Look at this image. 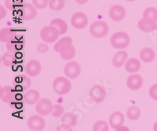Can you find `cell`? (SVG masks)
<instances>
[{
  "label": "cell",
  "instance_id": "19",
  "mask_svg": "<svg viewBox=\"0 0 157 131\" xmlns=\"http://www.w3.org/2000/svg\"><path fill=\"white\" fill-rule=\"evenodd\" d=\"M140 58L145 63H151L155 60V52L153 49L150 47H145L141 51L139 54Z\"/></svg>",
  "mask_w": 157,
  "mask_h": 131
},
{
  "label": "cell",
  "instance_id": "7",
  "mask_svg": "<svg viewBox=\"0 0 157 131\" xmlns=\"http://www.w3.org/2000/svg\"><path fill=\"white\" fill-rule=\"evenodd\" d=\"M88 18L86 15L82 12H76L71 18V25L76 29H83L87 26Z\"/></svg>",
  "mask_w": 157,
  "mask_h": 131
},
{
  "label": "cell",
  "instance_id": "14",
  "mask_svg": "<svg viewBox=\"0 0 157 131\" xmlns=\"http://www.w3.org/2000/svg\"><path fill=\"white\" fill-rule=\"evenodd\" d=\"M15 96H16V92L14 89L10 86H6L3 87H1L0 90V97L3 102L10 103L14 101Z\"/></svg>",
  "mask_w": 157,
  "mask_h": 131
},
{
  "label": "cell",
  "instance_id": "3",
  "mask_svg": "<svg viewBox=\"0 0 157 131\" xmlns=\"http://www.w3.org/2000/svg\"><path fill=\"white\" fill-rule=\"evenodd\" d=\"M109 28L108 24L104 21H97L90 26V33L95 38H104L109 33Z\"/></svg>",
  "mask_w": 157,
  "mask_h": 131
},
{
  "label": "cell",
  "instance_id": "4",
  "mask_svg": "<svg viewBox=\"0 0 157 131\" xmlns=\"http://www.w3.org/2000/svg\"><path fill=\"white\" fill-rule=\"evenodd\" d=\"M59 30L53 25L46 26L40 32V37L43 42L47 43H53L57 41L60 36Z\"/></svg>",
  "mask_w": 157,
  "mask_h": 131
},
{
  "label": "cell",
  "instance_id": "24",
  "mask_svg": "<svg viewBox=\"0 0 157 131\" xmlns=\"http://www.w3.org/2000/svg\"><path fill=\"white\" fill-rule=\"evenodd\" d=\"M22 47H23V43L22 41H20L19 39H16L13 40V41L9 42L6 44V50L7 52L12 53V54H16V53L19 52L20 51H21Z\"/></svg>",
  "mask_w": 157,
  "mask_h": 131
},
{
  "label": "cell",
  "instance_id": "42",
  "mask_svg": "<svg viewBox=\"0 0 157 131\" xmlns=\"http://www.w3.org/2000/svg\"><path fill=\"white\" fill-rule=\"evenodd\" d=\"M126 1H128V2H133V1H135V0H126Z\"/></svg>",
  "mask_w": 157,
  "mask_h": 131
},
{
  "label": "cell",
  "instance_id": "1",
  "mask_svg": "<svg viewBox=\"0 0 157 131\" xmlns=\"http://www.w3.org/2000/svg\"><path fill=\"white\" fill-rule=\"evenodd\" d=\"M111 45L114 48L123 50L127 48L130 43V38L127 33L124 32H118L112 36L110 39Z\"/></svg>",
  "mask_w": 157,
  "mask_h": 131
},
{
  "label": "cell",
  "instance_id": "23",
  "mask_svg": "<svg viewBox=\"0 0 157 131\" xmlns=\"http://www.w3.org/2000/svg\"><path fill=\"white\" fill-rule=\"evenodd\" d=\"M50 25H53L57 28L61 35H64V33H66L68 28L66 22L61 18H55L54 20H52L50 21Z\"/></svg>",
  "mask_w": 157,
  "mask_h": 131
},
{
  "label": "cell",
  "instance_id": "27",
  "mask_svg": "<svg viewBox=\"0 0 157 131\" xmlns=\"http://www.w3.org/2000/svg\"><path fill=\"white\" fill-rule=\"evenodd\" d=\"M75 48L72 45L69 46V47L64 48L62 51H61L60 54H61V58L63 60H65V61H70L72 58H74V57L75 56Z\"/></svg>",
  "mask_w": 157,
  "mask_h": 131
},
{
  "label": "cell",
  "instance_id": "11",
  "mask_svg": "<svg viewBox=\"0 0 157 131\" xmlns=\"http://www.w3.org/2000/svg\"><path fill=\"white\" fill-rule=\"evenodd\" d=\"M21 10V17L23 20L30 21L34 19L37 16L36 7L31 3L23 4Z\"/></svg>",
  "mask_w": 157,
  "mask_h": 131
},
{
  "label": "cell",
  "instance_id": "33",
  "mask_svg": "<svg viewBox=\"0 0 157 131\" xmlns=\"http://www.w3.org/2000/svg\"><path fill=\"white\" fill-rule=\"evenodd\" d=\"M64 108L61 104H55L53 106V109H52L51 114L54 117H61L64 115Z\"/></svg>",
  "mask_w": 157,
  "mask_h": 131
},
{
  "label": "cell",
  "instance_id": "28",
  "mask_svg": "<svg viewBox=\"0 0 157 131\" xmlns=\"http://www.w3.org/2000/svg\"><path fill=\"white\" fill-rule=\"evenodd\" d=\"M31 85H32V81L30 78L25 75H22L20 76V81L18 82L17 87L20 88L21 90H26L30 88Z\"/></svg>",
  "mask_w": 157,
  "mask_h": 131
},
{
  "label": "cell",
  "instance_id": "5",
  "mask_svg": "<svg viewBox=\"0 0 157 131\" xmlns=\"http://www.w3.org/2000/svg\"><path fill=\"white\" fill-rule=\"evenodd\" d=\"M27 125L31 130L40 131L46 127V120L41 115H33L29 118Z\"/></svg>",
  "mask_w": 157,
  "mask_h": 131
},
{
  "label": "cell",
  "instance_id": "6",
  "mask_svg": "<svg viewBox=\"0 0 157 131\" xmlns=\"http://www.w3.org/2000/svg\"><path fill=\"white\" fill-rule=\"evenodd\" d=\"M64 72L66 77L71 79H76L81 73L80 65L76 61H69L64 66Z\"/></svg>",
  "mask_w": 157,
  "mask_h": 131
},
{
  "label": "cell",
  "instance_id": "31",
  "mask_svg": "<svg viewBox=\"0 0 157 131\" xmlns=\"http://www.w3.org/2000/svg\"><path fill=\"white\" fill-rule=\"evenodd\" d=\"M49 5L54 10H61L65 6V0H50Z\"/></svg>",
  "mask_w": 157,
  "mask_h": 131
},
{
  "label": "cell",
  "instance_id": "18",
  "mask_svg": "<svg viewBox=\"0 0 157 131\" xmlns=\"http://www.w3.org/2000/svg\"><path fill=\"white\" fill-rule=\"evenodd\" d=\"M128 58V54L126 51H120L116 53L113 58V65L116 68H120L125 65Z\"/></svg>",
  "mask_w": 157,
  "mask_h": 131
},
{
  "label": "cell",
  "instance_id": "25",
  "mask_svg": "<svg viewBox=\"0 0 157 131\" xmlns=\"http://www.w3.org/2000/svg\"><path fill=\"white\" fill-rule=\"evenodd\" d=\"M127 116L130 120H137L141 116V110L135 105L130 106L127 110Z\"/></svg>",
  "mask_w": 157,
  "mask_h": 131
},
{
  "label": "cell",
  "instance_id": "13",
  "mask_svg": "<svg viewBox=\"0 0 157 131\" xmlns=\"http://www.w3.org/2000/svg\"><path fill=\"white\" fill-rule=\"evenodd\" d=\"M127 86L131 90H138L143 86V78L138 74H133L128 77Z\"/></svg>",
  "mask_w": 157,
  "mask_h": 131
},
{
  "label": "cell",
  "instance_id": "17",
  "mask_svg": "<svg viewBox=\"0 0 157 131\" xmlns=\"http://www.w3.org/2000/svg\"><path fill=\"white\" fill-rule=\"evenodd\" d=\"M17 39V32L11 28H4L0 32V40L3 43H9Z\"/></svg>",
  "mask_w": 157,
  "mask_h": 131
},
{
  "label": "cell",
  "instance_id": "8",
  "mask_svg": "<svg viewBox=\"0 0 157 131\" xmlns=\"http://www.w3.org/2000/svg\"><path fill=\"white\" fill-rule=\"evenodd\" d=\"M53 106H54V104L50 99L42 98L36 104V110L39 115H47L51 113Z\"/></svg>",
  "mask_w": 157,
  "mask_h": 131
},
{
  "label": "cell",
  "instance_id": "29",
  "mask_svg": "<svg viewBox=\"0 0 157 131\" xmlns=\"http://www.w3.org/2000/svg\"><path fill=\"white\" fill-rule=\"evenodd\" d=\"M143 18L156 21H157V9L155 7H148L143 13Z\"/></svg>",
  "mask_w": 157,
  "mask_h": 131
},
{
  "label": "cell",
  "instance_id": "20",
  "mask_svg": "<svg viewBox=\"0 0 157 131\" xmlns=\"http://www.w3.org/2000/svg\"><path fill=\"white\" fill-rule=\"evenodd\" d=\"M24 100L26 104L30 105L37 104L38 101L40 100V93L36 90H29L25 93Z\"/></svg>",
  "mask_w": 157,
  "mask_h": 131
},
{
  "label": "cell",
  "instance_id": "41",
  "mask_svg": "<svg viewBox=\"0 0 157 131\" xmlns=\"http://www.w3.org/2000/svg\"><path fill=\"white\" fill-rule=\"evenodd\" d=\"M153 130L157 131V122H155V124H154V126H153Z\"/></svg>",
  "mask_w": 157,
  "mask_h": 131
},
{
  "label": "cell",
  "instance_id": "21",
  "mask_svg": "<svg viewBox=\"0 0 157 131\" xmlns=\"http://www.w3.org/2000/svg\"><path fill=\"white\" fill-rule=\"evenodd\" d=\"M141 68V61L137 58H130L129 60H127L125 64L126 70L130 73H135V72L140 71Z\"/></svg>",
  "mask_w": 157,
  "mask_h": 131
},
{
  "label": "cell",
  "instance_id": "35",
  "mask_svg": "<svg viewBox=\"0 0 157 131\" xmlns=\"http://www.w3.org/2000/svg\"><path fill=\"white\" fill-rule=\"evenodd\" d=\"M20 2V0H5V5L6 7L8 9H15L18 6V3Z\"/></svg>",
  "mask_w": 157,
  "mask_h": 131
},
{
  "label": "cell",
  "instance_id": "37",
  "mask_svg": "<svg viewBox=\"0 0 157 131\" xmlns=\"http://www.w3.org/2000/svg\"><path fill=\"white\" fill-rule=\"evenodd\" d=\"M37 51L40 54H45L49 51V46L47 43H39L37 47Z\"/></svg>",
  "mask_w": 157,
  "mask_h": 131
},
{
  "label": "cell",
  "instance_id": "30",
  "mask_svg": "<svg viewBox=\"0 0 157 131\" xmlns=\"http://www.w3.org/2000/svg\"><path fill=\"white\" fill-rule=\"evenodd\" d=\"M15 61H16V57H15L14 54H12V53H5L2 56V63L5 66H11L13 65Z\"/></svg>",
  "mask_w": 157,
  "mask_h": 131
},
{
  "label": "cell",
  "instance_id": "26",
  "mask_svg": "<svg viewBox=\"0 0 157 131\" xmlns=\"http://www.w3.org/2000/svg\"><path fill=\"white\" fill-rule=\"evenodd\" d=\"M61 122L63 123H66L68 125H69L70 126L73 127L77 124L78 122V117L76 115L73 113H65L62 115V118H61Z\"/></svg>",
  "mask_w": 157,
  "mask_h": 131
},
{
  "label": "cell",
  "instance_id": "10",
  "mask_svg": "<svg viewBox=\"0 0 157 131\" xmlns=\"http://www.w3.org/2000/svg\"><path fill=\"white\" fill-rule=\"evenodd\" d=\"M107 93L105 87L100 85H95L90 91V97L96 103H101L105 99Z\"/></svg>",
  "mask_w": 157,
  "mask_h": 131
},
{
  "label": "cell",
  "instance_id": "34",
  "mask_svg": "<svg viewBox=\"0 0 157 131\" xmlns=\"http://www.w3.org/2000/svg\"><path fill=\"white\" fill-rule=\"evenodd\" d=\"M50 0H32V3L38 9H44L49 4Z\"/></svg>",
  "mask_w": 157,
  "mask_h": 131
},
{
  "label": "cell",
  "instance_id": "36",
  "mask_svg": "<svg viewBox=\"0 0 157 131\" xmlns=\"http://www.w3.org/2000/svg\"><path fill=\"white\" fill-rule=\"evenodd\" d=\"M149 96L155 101H157V83L152 85L149 89Z\"/></svg>",
  "mask_w": 157,
  "mask_h": 131
},
{
  "label": "cell",
  "instance_id": "12",
  "mask_svg": "<svg viewBox=\"0 0 157 131\" xmlns=\"http://www.w3.org/2000/svg\"><path fill=\"white\" fill-rule=\"evenodd\" d=\"M42 70V65L37 60H31L25 66V72L30 77H36L40 73Z\"/></svg>",
  "mask_w": 157,
  "mask_h": 131
},
{
  "label": "cell",
  "instance_id": "16",
  "mask_svg": "<svg viewBox=\"0 0 157 131\" xmlns=\"http://www.w3.org/2000/svg\"><path fill=\"white\" fill-rule=\"evenodd\" d=\"M138 28L143 32H152L157 29V23L155 21L148 19H141L137 24Z\"/></svg>",
  "mask_w": 157,
  "mask_h": 131
},
{
  "label": "cell",
  "instance_id": "39",
  "mask_svg": "<svg viewBox=\"0 0 157 131\" xmlns=\"http://www.w3.org/2000/svg\"><path fill=\"white\" fill-rule=\"evenodd\" d=\"M6 15V10L3 6H0V19H3Z\"/></svg>",
  "mask_w": 157,
  "mask_h": 131
},
{
  "label": "cell",
  "instance_id": "15",
  "mask_svg": "<svg viewBox=\"0 0 157 131\" xmlns=\"http://www.w3.org/2000/svg\"><path fill=\"white\" fill-rule=\"evenodd\" d=\"M124 121H125L124 115L120 111H114L109 116V125L111 127L115 129H117L118 128L123 126Z\"/></svg>",
  "mask_w": 157,
  "mask_h": 131
},
{
  "label": "cell",
  "instance_id": "2",
  "mask_svg": "<svg viewBox=\"0 0 157 131\" xmlns=\"http://www.w3.org/2000/svg\"><path fill=\"white\" fill-rule=\"evenodd\" d=\"M53 88L58 95H65L71 90V83L69 79L64 76H59L54 79Z\"/></svg>",
  "mask_w": 157,
  "mask_h": 131
},
{
  "label": "cell",
  "instance_id": "9",
  "mask_svg": "<svg viewBox=\"0 0 157 131\" xmlns=\"http://www.w3.org/2000/svg\"><path fill=\"white\" fill-rule=\"evenodd\" d=\"M109 17L113 21L116 22L121 21L125 18L127 12L122 5H114L109 9Z\"/></svg>",
  "mask_w": 157,
  "mask_h": 131
},
{
  "label": "cell",
  "instance_id": "32",
  "mask_svg": "<svg viewBox=\"0 0 157 131\" xmlns=\"http://www.w3.org/2000/svg\"><path fill=\"white\" fill-rule=\"evenodd\" d=\"M109 129V124L105 120H98L94 124V131H108Z\"/></svg>",
  "mask_w": 157,
  "mask_h": 131
},
{
  "label": "cell",
  "instance_id": "38",
  "mask_svg": "<svg viewBox=\"0 0 157 131\" xmlns=\"http://www.w3.org/2000/svg\"><path fill=\"white\" fill-rule=\"evenodd\" d=\"M57 130H67V131H71L72 130V127L71 126H70L69 125H68V124L66 123H63L62 125H61V126H57Z\"/></svg>",
  "mask_w": 157,
  "mask_h": 131
},
{
  "label": "cell",
  "instance_id": "22",
  "mask_svg": "<svg viewBox=\"0 0 157 131\" xmlns=\"http://www.w3.org/2000/svg\"><path fill=\"white\" fill-rule=\"evenodd\" d=\"M72 45V39L70 36H64L56 43L54 45V51L57 53H61L64 48Z\"/></svg>",
  "mask_w": 157,
  "mask_h": 131
},
{
  "label": "cell",
  "instance_id": "40",
  "mask_svg": "<svg viewBox=\"0 0 157 131\" xmlns=\"http://www.w3.org/2000/svg\"><path fill=\"white\" fill-rule=\"evenodd\" d=\"M75 2L77 3L80 4V5H83V4H86L88 2V0H75Z\"/></svg>",
  "mask_w": 157,
  "mask_h": 131
}]
</instances>
